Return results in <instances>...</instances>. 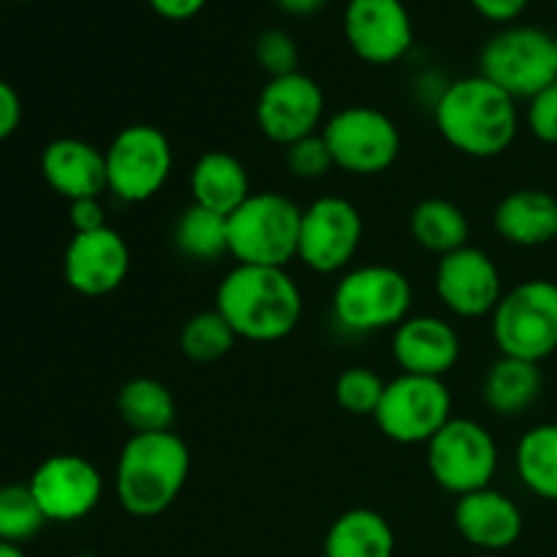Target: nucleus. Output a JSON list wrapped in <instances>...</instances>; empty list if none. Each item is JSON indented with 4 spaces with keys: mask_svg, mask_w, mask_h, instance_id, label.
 Segmentation results:
<instances>
[{
    "mask_svg": "<svg viewBox=\"0 0 557 557\" xmlns=\"http://www.w3.org/2000/svg\"><path fill=\"white\" fill-rule=\"evenodd\" d=\"M490 330L504 357L542 364L557 351V283L533 277L509 288L490 315Z\"/></svg>",
    "mask_w": 557,
    "mask_h": 557,
    "instance_id": "nucleus-6",
    "label": "nucleus"
},
{
    "mask_svg": "<svg viewBox=\"0 0 557 557\" xmlns=\"http://www.w3.org/2000/svg\"><path fill=\"white\" fill-rule=\"evenodd\" d=\"M531 0H471L473 9L484 16V20L495 22V25H515L520 20L522 11L528 9Z\"/></svg>",
    "mask_w": 557,
    "mask_h": 557,
    "instance_id": "nucleus-37",
    "label": "nucleus"
},
{
    "mask_svg": "<svg viewBox=\"0 0 557 557\" xmlns=\"http://www.w3.org/2000/svg\"><path fill=\"white\" fill-rule=\"evenodd\" d=\"M103 156H107V190H112L125 205L150 201L172 177V141L156 125H125Z\"/></svg>",
    "mask_w": 557,
    "mask_h": 557,
    "instance_id": "nucleus-9",
    "label": "nucleus"
},
{
    "mask_svg": "<svg viewBox=\"0 0 557 557\" xmlns=\"http://www.w3.org/2000/svg\"><path fill=\"white\" fill-rule=\"evenodd\" d=\"M435 292L449 313L460 319H484L493 315L506 288L498 264L490 259L487 250L466 245L438 259Z\"/></svg>",
    "mask_w": 557,
    "mask_h": 557,
    "instance_id": "nucleus-15",
    "label": "nucleus"
},
{
    "mask_svg": "<svg viewBox=\"0 0 557 557\" xmlns=\"http://www.w3.org/2000/svg\"><path fill=\"white\" fill-rule=\"evenodd\" d=\"M395 531L389 520L373 509H348L324 536V557H392Z\"/></svg>",
    "mask_w": 557,
    "mask_h": 557,
    "instance_id": "nucleus-24",
    "label": "nucleus"
},
{
    "mask_svg": "<svg viewBox=\"0 0 557 557\" xmlns=\"http://www.w3.org/2000/svg\"><path fill=\"white\" fill-rule=\"evenodd\" d=\"M237 332L215 308L190 315L180 332V348L196 364L218 362L237 346Z\"/></svg>",
    "mask_w": 557,
    "mask_h": 557,
    "instance_id": "nucleus-29",
    "label": "nucleus"
},
{
    "mask_svg": "<svg viewBox=\"0 0 557 557\" xmlns=\"http://www.w3.org/2000/svg\"><path fill=\"white\" fill-rule=\"evenodd\" d=\"M462 354L455 326L438 315H408L392 332V357L400 373L444 379L457 368Z\"/></svg>",
    "mask_w": 557,
    "mask_h": 557,
    "instance_id": "nucleus-18",
    "label": "nucleus"
},
{
    "mask_svg": "<svg viewBox=\"0 0 557 557\" xmlns=\"http://www.w3.org/2000/svg\"><path fill=\"white\" fill-rule=\"evenodd\" d=\"M362 212L343 196H321L302 210L297 259L319 275L343 272L362 245Z\"/></svg>",
    "mask_w": 557,
    "mask_h": 557,
    "instance_id": "nucleus-12",
    "label": "nucleus"
},
{
    "mask_svg": "<svg viewBox=\"0 0 557 557\" xmlns=\"http://www.w3.org/2000/svg\"><path fill=\"white\" fill-rule=\"evenodd\" d=\"M69 218L74 234H90L98 228H107V215H103L101 199H76L69 205Z\"/></svg>",
    "mask_w": 557,
    "mask_h": 557,
    "instance_id": "nucleus-35",
    "label": "nucleus"
},
{
    "mask_svg": "<svg viewBox=\"0 0 557 557\" xmlns=\"http://www.w3.org/2000/svg\"><path fill=\"white\" fill-rule=\"evenodd\" d=\"M0 557H27V555L22 553V547H16V544L0 542Z\"/></svg>",
    "mask_w": 557,
    "mask_h": 557,
    "instance_id": "nucleus-40",
    "label": "nucleus"
},
{
    "mask_svg": "<svg viewBox=\"0 0 557 557\" xmlns=\"http://www.w3.org/2000/svg\"><path fill=\"white\" fill-rule=\"evenodd\" d=\"M150 9L156 11L158 16L163 20H172V22H185V20H194L201 9L207 5V0H147Z\"/></svg>",
    "mask_w": 557,
    "mask_h": 557,
    "instance_id": "nucleus-38",
    "label": "nucleus"
},
{
    "mask_svg": "<svg viewBox=\"0 0 557 557\" xmlns=\"http://www.w3.org/2000/svg\"><path fill=\"white\" fill-rule=\"evenodd\" d=\"M253 54L261 69L272 76H286L299 71V47L294 36L283 27H267L256 36Z\"/></svg>",
    "mask_w": 557,
    "mask_h": 557,
    "instance_id": "nucleus-32",
    "label": "nucleus"
},
{
    "mask_svg": "<svg viewBox=\"0 0 557 557\" xmlns=\"http://www.w3.org/2000/svg\"><path fill=\"white\" fill-rule=\"evenodd\" d=\"M413 286L397 267L364 264L343 272L332 294V313L351 335L395 332L411 315Z\"/></svg>",
    "mask_w": 557,
    "mask_h": 557,
    "instance_id": "nucleus-4",
    "label": "nucleus"
},
{
    "mask_svg": "<svg viewBox=\"0 0 557 557\" xmlns=\"http://www.w3.org/2000/svg\"><path fill=\"white\" fill-rule=\"evenodd\" d=\"M41 177L63 199H101L107 190V156L96 145L63 136L44 147Z\"/></svg>",
    "mask_w": 557,
    "mask_h": 557,
    "instance_id": "nucleus-20",
    "label": "nucleus"
},
{
    "mask_svg": "<svg viewBox=\"0 0 557 557\" xmlns=\"http://www.w3.org/2000/svg\"><path fill=\"white\" fill-rule=\"evenodd\" d=\"M544 392L542 364L500 354L484 373L482 397L484 406L498 417H520L531 411Z\"/></svg>",
    "mask_w": 557,
    "mask_h": 557,
    "instance_id": "nucleus-23",
    "label": "nucleus"
},
{
    "mask_svg": "<svg viewBox=\"0 0 557 557\" xmlns=\"http://www.w3.org/2000/svg\"><path fill=\"white\" fill-rule=\"evenodd\" d=\"M326 98L313 76L294 71L286 76H272L256 101L259 131L275 145L288 147L305 136L319 134L324 123Z\"/></svg>",
    "mask_w": 557,
    "mask_h": 557,
    "instance_id": "nucleus-13",
    "label": "nucleus"
},
{
    "mask_svg": "<svg viewBox=\"0 0 557 557\" xmlns=\"http://www.w3.org/2000/svg\"><path fill=\"white\" fill-rule=\"evenodd\" d=\"M14 3H33V0H14Z\"/></svg>",
    "mask_w": 557,
    "mask_h": 557,
    "instance_id": "nucleus-41",
    "label": "nucleus"
},
{
    "mask_svg": "<svg viewBox=\"0 0 557 557\" xmlns=\"http://www.w3.org/2000/svg\"><path fill=\"white\" fill-rule=\"evenodd\" d=\"M408 228H411L413 243L428 253H435L438 259L466 248L468 237H471L468 215L449 199L419 201L408 218Z\"/></svg>",
    "mask_w": 557,
    "mask_h": 557,
    "instance_id": "nucleus-25",
    "label": "nucleus"
},
{
    "mask_svg": "<svg viewBox=\"0 0 557 557\" xmlns=\"http://www.w3.org/2000/svg\"><path fill=\"white\" fill-rule=\"evenodd\" d=\"M131 270V250L112 226L74 234L63 253V277L82 297H107L117 292Z\"/></svg>",
    "mask_w": 557,
    "mask_h": 557,
    "instance_id": "nucleus-17",
    "label": "nucleus"
},
{
    "mask_svg": "<svg viewBox=\"0 0 557 557\" xmlns=\"http://www.w3.org/2000/svg\"><path fill=\"white\" fill-rule=\"evenodd\" d=\"M555 3H557V0H555Z\"/></svg>",
    "mask_w": 557,
    "mask_h": 557,
    "instance_id": "nucleus-44",
    "label": "nucleus"
},
{
    "mask_svg": "<svg viewBox=\"0 0 557 557\" xmlns=\"http://www.w3.org/2000/svg\"><path fill=\"white\" fill-rule=\"evenodd\" d=\"M438 134L468 158H498L515 145L520 109L487 76L473 74L449 82L433 103Z\"/></svg>",
    "mask_w": 557,
    "mask_h": 557,
    "instance_id": "nucleus-1",
    "label": "nucleus"
},
{
    "mask_svg": "<svg viewBox=\"0 0 557 557\" xmlns=\"http://www.w3.org/2000/svg\"><path fill=\"white\" fill-rule=\"evenodd\" d=\"M343 33L359 60L392 65L413 47V20L403 0H348Z\"/></svg>",
    "mask_w": 557,
    "mask_h": 557,
    "instance_id": "nucleus-14",
    "label": "nucleus"
},
{
    "mask_svg": "<svg viewBox=\"0 0 557 557\" xmlns=\"http://www.w3.org/2000/svg\"><path fill=\"white\" fill-rule=\"evenodd\" d=\"M41 506L27 484H3L0 487V542L16 544L36 539L47 525Z\"/></svg>",
    "mask_w": 557,
    "mask_h": 557,
    "instance_id": "nucleus-30",
    "label": "nucleus"
},
{
    "mask_svg": "<svg viewBox=\"0 0 557 557\" xmlns=\"http://www.w3.org/2000/svg\"><path fill=\"white\" fill-rule=\"evenodd\" d=\"M335 169L357 177H375L395 166L400 156V128L375 107H346L332 114L321 128Z\"/></svg>",
    "mask_w": 557,
    "mask_h": 557,
    "instance_id": "nucleus-8",
    "label": "nucleus"
},
{
    "mask_svg": "<svg viewBox=\"0 0 557 557\" xmlns=\"http://www.w3.org/2000/svg\"><path fill=\"white\" fill-rule=\"evenodd\" d=\"M275 5L283 11V14L313 16L324 9L326 0H275Z\"/></svg>",
    "mask_w": 557,
    "mask_h": 557,
    "instance_id": "nucleus-39",
    "label": "nucleus"
},
{
    "mask_svg": "<svg viewBox=\"0 0 557 557\" xmlns=\"http://www.w3.org/2000/svg\"><path fill=\"white\" fill-rule=\"evenodd\" d=\"M250 194L248 169L232 152L210 150L190 169V199L205 210L228 218Z\"/></svg>",
    "mask_w": 557,
    "mask_h": 557,
    "instance_id": "nucleus-22",
    "label": "nucleus"
},
{
    "mask_svg": "<svg viewBox=\"0 0 557 557\" xmlns=\"http://www.w3.org/2000/svg\"><path fill=\"white\" fill-rule=\"evenodd\" d=\"M517 476L536 498L557 504V424H536L517 444Z\"/></svg>",
    "mask_w": 557,
    "mask_h": 557,
    "instance_id": "nucleus-27",
    "label": "nucleus"
},
{
    "mask_svg": "<svg viewBox=\"0 0 557 557\" xmlns=\"http://www.w3.org/2000/svg\"><path fill=\"white\" fill-rule=\"evenodd\" d=\"M386 381L364 364L343 370L335 381V400L351 417H375L384 397Z\"/></svg>",
    "mask_w": 557,
    "mask_h": 557,
    "instance_id": "nucleus-31",
    "label": "nucleus"
},
{
    "mask_svg": "<svg viewBox=\"0 0 557 557\" xmlns=\"http://www.w3.org/2000/svg\"><path fill=\"white\" fill-rule=\"evenodd\" d=\"M49 522L85 520L103 495L101 471L79 455H52L27 482Z\"/></svg>",
    "mask_w": 557,
    "mask_h": 557,
    "instance_id": "nucleus-16",
    "label": "nucleus"
},
{
    "mask_svg": "<svg viewBox=\"0 0 557 557\" xmlns=\"http://www.w3.org/2000/svg\"><path fill=\"white\" fill-rule=\"evenodd\" d=\"M428 468L441 490L462 498L493 487L498 473V444L484 424L451 417L428 444Z\"/></svg>",
    "mask_w": 557,
    "mask_h": 557,
    "instance_id": "nucleus-10",
    "label": "nucleus"
},
{
    "mask_svg": "<svg viewBox=\"0 0 557 557\" xmlns=\"http://www.w3.org/2000/svg\"><path fill=\"white\" fill-rule=\"evenodd\" d=\"M455 528L471 547L493 555L520 542L525 520L515 498L495 487H484L457 498Z\"/></svg>",
    "mask_w": 557,
    "mask_h": 557,
    "instance_id": "nucleus-19",
    "label": "nucleus"
},
{
    "mask_svg": "<svg viewBox=\"0 0 557 557\" xmlns=\"http://www.w3.org/2000/svg\"><path fill=\"white\" fill-rule=\"evenodd\" d=\"M117 413L134 433H169L177 419V403L158 379H131L117 392Z\"/></svg>",
    "mask_w": 557,
    "mask_h": 557,
    "instance_id": "nucleus-26",
    "label": "nucleus"
},
{
    "mask_svg": "<svg viewBox=\"0 0 557 557\" xmlns=\"http://www.w3.org/2000/svg\"><path fill=\"white\" fill-rule=\"evenodd\" d=\"M484 557H495V555H484Z\"/></svg>",
    "mask_w": 557,
    "mask_h": 557,
    "instance_id": "nucleus-43",
    "label": "nucleus"
},
{
    "mask_svg": "<svg viewBox=\"0 0 557 557\" xmlns=\"http://www.w3.org/2000/svg\"><path fill=\"white\" fill-rule=\"evenodd\" d=\"M479 74L495 82L515 101H531L557 79L555 36L533 25L500 27L479 52Z\"/></svg>",
    "mask_w": 557,
    "mask_h": 557,
    "instance_id": "nucleus-7",
    "label": "nucleus"
},
{
    "mask_svg": "<svg viewBox=\"0 0 557 557\" xmlns=\"http://www.w3.org/2000/svg\"><path fill=\"white\" fill-rule=\"evenodd\" d=\"M215 310L239 341L277 343L302 321V292L286 267L237 264L218 286Z\"/></svg>",
    "mask_w": 557,
    "mask_h": 557,
    "instance_id": "nucleus-2",
    "label": "nucleus"
},
{
    "mask_svg": "<svg viewBox=\"0 0 557 557\" xmlns=\"http://www.w3.org/2000/svg\"><path fill=\"white\" fill-rule=\"evenodd\" d=\"M174 245L190 261H210L228 256V218L194 205L180 212L174 223Z\"/></svg>",
    "mask_w": 557,
    "mask_h": 557,
    "instance_id": "nucleus-28",
    "label": "nucleus"
},
{
    "mask_svg": "<svg viewBox=\"0 0 557 557\" xmlns=\"http://www.w3.org/2000/svg\"><path fill=\"white\" fill-rule=\"evenodd\" d=\"M22 123V98L14 90V85L0 76V141H5L9 136L16 134Z\"/></svg>",
    "mask_w": 557,
    "mask_h": 557,
    "instance_id": "nucleus-36",
    "label": "nucleus"
},
{
    "mask_svg": "<svg viewBox=\"0 0 557 557\" xmlns=\"http://www.w3.org/2000/svg\"><path fill=\"white\" fill-rule=\"evenodd\" d=\"M493 223L509 245L542 248L557 239V199L542 188L511 190L495 207Z\"/></svg>",
    "mask_w": 557,
    "mask_h": 557,
    "instance_id": "nucleus-21",
    "label": "nucleus"
},
{
    "mask_svg": "<svg viewBox=\"0 0 557 557\" xmlns=\"http://www.w3.org/2000/svg\"><path fill=\"white\" fill-rule=\"evenodd\" d=\"M555 63H557V36H555Z\"/></svg>",
    "mask_w": 557,
    "mask_h": 557,
    "instance_id": "nucleus-42",
    "label": "nucleus"
},
{
    "mask_svg": "<svg viewBox=\"0 0 557 557\" xmlns=\"http://www.w3.org/2000/svg\"><path fill=\"white\" fill-rule=\"evenodd\" d=\"M302 210L275 190L250 194L228 215V256L237 264L286 267L297 259Z\"/></svg>",
    "mask_w": 557,
    "mask_h": 557,
    "instance_id": "nucleus-5",
    "label": "nucleus"
},
{
    "mask_svg": "<svg viewBox=\"0 0 557 557\" xmlns=\"http://www.w3.org/2000/svg\"><path fill=\"white\" fill-rule=\"evenodd\" d=\"M528 128L544 145H557V79L528 101Z\"/></svg>",
    "mask_w": 557,
    "mask_h": 557,
    "instance_id": "nucleus-34",
    "label": "nucleus"
},
{
    "mask_svg": "<svg viewBox=\"0 0 557 557\" xmlns=\"http://www.w3.org/2000/svg\"><path fill=\"white\" fill-rule=\"evenodd\" d=\"M373 419L395 444L428 446L451 419V392L444 379L400 373L386 384Z\"/></svg>",
    "mask_w": 557,
    "mask_h": 557,
    "instance_id": "nucleus-11",
    "label": "nucleus"
},
{
    "mask_svg": "<svg viewBox=\"0 0 557 557\" xmlns=\"http://www.w3.org/2000/svg\"><path fill=\"white\" fill-rule=\"evenodd\" d=\"M188 473L190 451L177 433H134L117 457V504L141 520L163 515L180 498Z\"/></svg>",
    "mask_w": 557,
    "mask_h": 557,
    "instance_id": "nucleus-3",
    "label": "nucleus"
},
{
    "mask_svg": "<svg viewBox=\"0 0 557 557\" xmlns=\"http://www.w3.org/2000/svg\"><path fill=\"white\" fill-rule=\"evenodd\" d=\"M283 150H286L288 172L297 180H321L335 169V161H332V152L330 147H326L321 131L319 134L294 141V145L283 147Z\"/></svg>",
    "mask_w": 557,
    "mask_h": 557,
    "instance_id": "nucleus-33",
    "label": "nucleus"
}]
</instances>
